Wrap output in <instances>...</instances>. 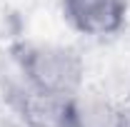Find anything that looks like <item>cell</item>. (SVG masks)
I'll use <instances>...</instances> for the list:
<instances>
[{
    "instance_id": "3",
    "label": "cell",
    "mask_w": 130,
    "mask_h": 127,
    "mask_svg": "<svg viewBox=\"0 0 130 127\" xmlns=\"http://www.w3.org/2000/svg\"><path fill=\"white\" fill-rule=\"evenodd\" d=\"M65 100L48 92H40L28 82L18 80L8 82L5 102L18 115V120L25 127H63L65 122Z\"/></svg>"
},
{
    "instance_id": "4",
    "label": "cell",
    "mask_w": 130,
    "mask_h": 127,
    "mask_svg": "<svg viewBox=\"0 0 130 127\" xmlns=\"http://www.w3.org/2000/svg\"><path fill=\"white\" fill-rule=\"evenodd\" d=\"M128 110L103 92H75L65 100L63 127H125Z\"/></svg>"
},
{
    "instance_id": "2",
    "label": "cell",
    "mask_w": 130,
    "mask_h": 127,
    "mask_svg": "<svg viewBox=\"0 0 130 127\" xmlns=\"http://www.w3.org/2000/svg\"><path fill=\"white\" fill-rule=\"evenodd\" d=\"M60 13L85 37H113L128 23V0H60Z\"/></svg>"
},
{
    "instance_id": "1",
    "label": "cell",
    "mask_w": 130,
    "mask_h": 127,
    "mask_svg": "<svg viewBox=\"0 0 130 127\" xmlns=\"http://www.w3.org/2000/svg\"><path fill=\"white\" fill-rule=\"evenodd\" d=\"M18 75L30 87L55 97H70L83 90L85 62L80 52L68 45L20 40L10 45Z\"/></svg>"
},
{
    "instance_id": "5",
    "label": "cell",
    "mask_w": 130,
    "mask_h": 127,
    "mask_svg": "<svg viewBox=\"0 0 130 127\" xmlns=\"http://www.w3.org/2000/svg\"><path fill=\"white\" fill-rule=\"evenodd\" d=\"M125 127H130V107H128V115H125Z\"/></svg>"
}]
</instances>
